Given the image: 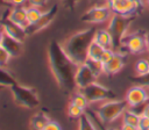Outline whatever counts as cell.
Wrapping results in <instances>:
<instances>
[{"mask_svg":"<svg viewBox=\"0 0 149 130\" xmlns=\"http://www.w3.org/2000/svg\"><path fill=\"white\" fill-rule=\"evenodd\" d=\"M93 41L105 49H113L114 50L113 38H112V36L107 29H97Z\"/></svg>","mask_w":149,"mask_h":130,"instance_id":"17","label":"cell"},{"mask_svg":"<svg viewBox=\"0 0 149 130\" xmlns=\"http://www.w3.org/2000/svg\"><path fill=\"white\" fill-rule=\"evenodd\" d=\"M71 103H73V104H76V106H78V107H80V108H83L84 110H86V108H87V106H88V101H87V99L85 98V95L79 91L78 93H74L73 95H72V98H71V101H70Z\"/></svg>","mask_w":149,"mask_h":130,"instance_id":"24","label":"cell"},{"mask_svg":"<svg viewBox=\"0 0 149 130\" xmlns=\"http://www.w3.org/2000/svg\"><path fill=\"white\" fill-rule=\"evenodd\" d=\"M10 58H12L10 55L0 45V67L7 66V64H8V62H9Z\"/></svg>","mask_w":149,"mask_h":130,"instance_id":"29","label":"cell"},{"mask_svg":"<svg viewBox=\"0 0 149 130\" xmlns=\"http://www.w3.org/2000/svg\"><path fill=\"white\" fill-rule=\"evenodd\" d=\"M126 62H127V53L123 52V51H116L115 50L113 57L106 64L102 65L104 74H106L108 77H112V75L119 73L125 67Z\"/></svg>","mask_w":149,"mask_h":130,"instance_id":"12","label":"cell"},{"mask_svg":"<svg viewBox=\"0 0 149 130\" xmlns=\"http://www.w3.org/2000/svg\"><path fill=\"white\" fill-rule=\"evenodd\" d=\"M6 1H8V2H10V0H6ZM10 3H12V2H10ZM12 5H13V3H12Z\"/></svg>","mask_w":149,"mask_h":130,"instance_id":"45","label":"cell"},{"mask_svg":"<svg viewBox=\"0 0 149 130\" xmlns=\"http://www.w3.org/2000/svg\"><path fill=\"white\" fill-rule=\"evenodd\" d=\"M104 130H116V129H113V128H107V129H104Z\"/></svg>","mask_w":149,"mask_h":130,"instance_id":"43","label":"cell"},{"mask_svg":"<svg viewBox=\"0 0 149 130\" xmlns=\"http://www.w3.org/2000/svg\"><path fill=\"white\" fill-rule=\"evenodd\" d=\"M97 75L95 73L91 70V67L84 63L81 65L78 66V70H77V73H76V85H77V88L78 89H81L86 86H88L90 84L94 82L97 80Z\"/></svg>","mask_w":149,"mask_h":130,"instance_id":"13","label":"cell"},{"mask_svg":"<svg viewBox=\"0 0 149 130\" xmlns=\"http://www.w3.org/2000/svg\"><path fill=\"white\" fill-rule=\"evenodd\" d=\"M85 63L91 67V70L95 73L97 77H99L100 74L104 73V72H102V64H101L100 62H98V60H92V59H87Z\"/></svg>","mask_w":149,"mask_h":130,"instance_id":"27","label":"cell"},{"mask_svg":"<svg viewBox=\"0 0 149 130\" xmlns=\"http://www.w3.org/2000/svg\"><path fill=\"white\" fill-rule=\"evenodd\" d=\"M16 82H17L16 79L14 78V75L10 72L6 71L3 67H0V86L10 87Z\"/></svg>","mask_w":149,"mask_h":130,"instance_id":"22","label":"cell"},{"mask_svg":"<svg viewBox=\"0 0 149 130\" xmlns=\"http://www.w3.org/2000/svg\"><path fill=\"white\" fill-rule=\"evenodd\" d=\"M107 5L113 14L128 17L136 16L143 8V2L141 0H108Z\"/></svg>","mask_w":149,"mask_h":130,"instance_id":"6","label":"cell"},{"mask_svg":"<svg viewBox=\"0 0 149 130\" xmlns=\"http://www.w3.org/2000/svg\"><path fill=\"white\" fill-rule=\"evenodd\" d=\"M128 108V103L125 100H107L101 103L97 109L95 114L102 124H109L116 118L122 116L123 111Z\"/></svg>","mask_w":149,"mask_h":130,"instance_id":"3","label":"cell"},{"mask_svg":"<svg viewBox=\"0 0 149 130\" xmlns=\"http://www.w3.org/2000/svg\"><path fill=\"white\" fill-rule=\"evenodd\" d=\"M43 130H62V127L59 125L58 122L50 120V121L48 122V124L43 128Z\"/></svg>","mask_w":149,"mask_h":130,"instance_id":"32","label":"cell"},{"mask_svg":"<svg viewBox=\"0 0 149 130\" xmlns=\"http://www.w3.org/2000/svg\"><path fill=\"white\" fill-rule=\"evenodd\" d=\"M6 15L10 21L23 27L24 29L29 24L28 19H27V8L23 6H13L12 8L7 9Z\"/></svg>","mask_w":149,"mask_h":130,"instance_id":"15","label":"cell"},{"mask_svg":"<svg viewBox=\"0 0 149 130\" xmlns=\"http://www.w3.org/2000/svg\"><path fill=\"white\" fill-rule=\"evenodd\" d=\"M142 114H144L146 116L149 117V103H147L144 107H143V110H142Z\"/></svg>","mask_w":149,"mask_h":130,"instance_id":"39","label":"cell"},{"mask_svg":"<svg viewBox=\"0 0 149 130\" xmlns=\"http://www.w3.org/2000/svg\"><path fill=\"white\" fill-rule=\"evenodd\" d=\"M1 46L10 55V57H19L23 50V42H20L5 32Z\"/></svg>","mask_w":149,"mask_h":130,"instance_id":"16","label":"cell"},{"mask_svg":"<svg viewBox=\"0 0 149 130\" xmlns=\"http://www.w3.org/2000/svg\"><path fill=\"white\" fill-rule=\"evenodd\" d=\"M146 5L148 6V8H149V0H146Z\"/></svg>","mask_w":149,"mask_h":130,"instance_id":"42","label":"cell"},{"mask_svg":"<svg viewBox=\"0 0 149 130\" xmlns=\"http://www.w3.org/2000/svg\"><path fill=\"white\" fill-rule=\"evenodd\" d=\"M12 7H13V5L10 2H8L6 0H0V9H2V8L8 9V8H12Z\"/></svg>","mask_w":149,"mask_h":130,"instance_id":"35","label":"cell"},{"mask_svg":"<svg viewBox=\"0 0 149 130\" xmlns=\"http://www.w3.org/2000/svg\"><path fill=\"white\" fill-rule=\"evenodd\" d=\"M140 115L139 113L132 110L130 108L126 109L122 114V124H128V125H132V127H136L137 128V124H139V120H140Z\"/></svg>","mask_w":149,"mask_h":130,"instance_id":"19","label":"cell"},{"mask_svg":"<svg viewBox=\"0 0 149 130\" xmlns=\"http://www.w3.org/2000/svg\"><path fill=\"white\" fill-rule=\"evenodd\" d=\"M48 0H28L30 6H35V7H42Z\"/></svg>","mask_w":149,"mask_h":130,"instance_id":"34","label":"cell"},{"mask_svg":"<svg viewBox=\"0 0 149 130\" xmlns=\"http://www.w3.org/2000/svg\"><path fill=\"white\" fill-rule=\"evenodd\" d=\"M147 35H142L140 32H128L121 44V49L123 48L127 52L132 55H140L147 50ZM121 51V50H120Z\"/></svg>","mask_w":149,"mask_h":130,"instance_id":"9","label":"cell"},{"mask_svg":"<svg viewBox=\"0 0 149 130\" xmlns=\"http://www.w3.org/2000/svg\"><path fill=\"white\" fill-rule=\"evenodd\" d=\"M112 10L108 7L107 3L104 5H93L91 8H88L81 16L80 20L85 23H91V24H98V23H104L108 21L112 16Z\"/></svg>","mask_w":149,"mask_h":130,"instance_id":"8","label":"cell"},{"mask_svg":"<svg viewBox=\"0 0 149 130\" xmlns=\"http://www.w3.org/2000/svg\"><path fill=\"white\" fill-rule=\"evenodd\" d=\"M6 13H7V10H6ZM6 13H5V17L1 19V23H0V24L2 26L5 32H6L7 35H9L10 37H13V38L20 41V42H24V39H26L27 36H28L27 32H26V29H24L23 27L19 26V24L14 23L13 21H10V20L6 16Z\"/></svg>","mask_w":149,"mask_h":130,"instance_id":"14","label":"cell"},{"mask_svg":"<svg viewBox=\"0 0 149 130\" xmlns=\"http://www.w3.org/2000/svg\"><path fill=\"white\" fill-rule=\"evenodd\" d=\"M146 38H147V51L149 52V35H147Z\"/></svg>","mask_w":149,"mask_h":130,"instance_id":"41","label":"cell"},{"mask_svg":"<svg viewBox=\"0 0 149 130\" xmlns=\"http://www.w3.org/2000/svg\"><path fill=\"white\" fill-rule=\"evenodd\" d=\"M26 1H28V0H10V2L13 3V6H22Z\"/></svg>","mask_w":149,"mask_h":130,"instance_id":"37","label":"cell"},{"mask_svg":"<svg viewBox=\"0 0 149 130\" xmlns=\"http://www.w3.org/2000/svg\"><path fill=\"white\" fill-rule=\"evenodd\" d=\"M95 28H87L71 35L63 44L62 48L65 53L79 66L87 60V52L91 43L94 39Z\"/></svg>","mask_w":149,"mask_h":130,"instance_id":"2","label":"cell"},{"mask_svg":"<svg viewBox=\"0 0 149 130\" xmlns=\"http://www.w3.org/2000/svg\"><path fill=\"white\" fill-rule=\"evenodd\" d=\"M137 129H139V130H149V117L146 116V115L142 114V113H141V115H140Z\"/></svg>","mask_w":149,"mask_h":130,"instance_id":"30","label":"cell"},{"mask_svg":"<svg viewBox=\"0 0 149 130\" xmlns=\"http://www.w3.org/2000/svg\"><path fill=\"white\" fill-rule=\"evenodd\" d=\"M3 36H5V30H3V28H2V26L0 24V45H1V43H2V39H3Z\"/></svg>","mask_w":149,"mask_h":130,"instance_id":"40","label":"cell"},{"mask_svg":"<svg viewBox=\"0 0 149 130\" xmlns=\"http://www.w3.org/2000/svg\"><path fill=\"white\" fill-rule=\"evenodd\" d=\"M9 88L13 94V99L17 106H21V107H24L28 109H33L40 104L38 94L35 88L22 86L19 82L14 84Z\"/></svg>","mask_w":149,"mask_h":130,"instance_id":"5","label":"cell"},{"mask_svg":"<svg viewBox=\"0 0 149 130\" xmlns=\"http://www.w3.org/2000/svg\"><path fill=\"white\" fill-rule=\"evenodd\" d=\"M134 71L136 75H144L149 73V59L141 58L134 65Z\"/></svg>","mask_w":149,"mask_h":130,"instance_id":"23","label":"cell"},{"mask_svg":"<svg viewBox=\"0 0 149 130\" xmlns=\"http://www.w3.org/2000/svg\"><path fill=\"white\" fill-rule=\"evenodd\" d=\"M49 121H50V118L45 113L38 111L34 116H31V118L29 121V128H30V130H43V128L48 124Z\"/></svg>","mask_w":149,"mask_h":130,"instance_id":"18","label":"cell"},{"mask_svg":"<svg viewBox=\"0 0 149 130\" xmlns=\"http://www.w3.org/2000/svg\"><path fill=\"white\" fill-rule=\"evenodd\" d=\"M126 101L130 109L144 106V103L149 101V88L141 85L132 86L126 93Z\"/></svg>","mask_w":149,"mask_h":130,"instance_id":"10","label":"cell"},{"mask_svg":"<svg viewBox=\"0 0 149 130\" xmlns=\"http://www.w3.org/2000/svg\"><path fill=\"white\" fill-rule=\"evenodd\" d=\"M80 0H63V3H64V7L65 8H68L70 12H72L76 8V6H77V3Z\"/></svg>","mask_w":149,"mask_h":130,"instance_id":"33","label":"cell"},{"mask_svg":"<svg viewBox=\"0 0 149 130\" xmlns=\"http://www.w3.org/2000/svg\"><path fill=\"white\" fill-rule=\"evenodd\" d=\"M79 91L85 95V98L87 99V101L90 103L102 102V101L115 99V93L112 89L102 86L101 84H99L97 81L90 84L88 86H86Z\"/></svg>","mask_w":149,"mask_h":130,"instance_id":"7","label":"cell"},{"mask_svg":"<svg viewBox=\"0 0 149 130\" xmlns=\"http://www.w3.org/2000/svg\"><path fill=\"white\" fill-rule=\"evenodd\" d=\"M120 130H139L136 127H132V125H128V124H122Z\"/></svg>","mask_w":149,"mask_h":130,"instance_id":"36","label":"cell"},{"mask_svg":"<svg viewBox=\"0 0 149 130\" xmlns=\"http://www.w3.org/2000/svg\"><path fill=\"white\" fill-rule=\"evenodd\" d=\"M78 130H98V129H97L92 117L87 113H84L78 118Z\"/></svg>","mask_w":149,"mask_h":130,"instance_id":"20","label":"cell"},{"mask_svg":"<svg viewBox=\"0 0 149 130\" xmlns=\"http://www.w3.org/2000/svg\"><path fill=\"white\" fill-rule=\"evenodd\" d=\"M129 79L135 85H141V86H144V87L149 88V73H147L144 75H135V77H132Z\"/></svg>","mask_w":149,"mask_h":130,"instance_id":"28","label":"cell"},{"mask_svg":"<svg viewBox=\"0 0 149 130\" xmlns=\"http://www.w3.org/2000/svg\"><path fill=\"white\" fill-rule=\"evenodd\" d=\"M132 21H133V17L122 16L119 14H112L111 19L108 20L107 30L109 31V34L113 38L114 50H116V51L121 50L122 41H123L125 36L128 34V29L130 27Z\"/></svg>","mask_w":149,"mask_h":130,"instance_id":"4","label":"cell"},{"mask_svg":"<svg viewBox=\"0 0 149 130\" xmlns=\"http://www.w3.org/2000/svg\"><path fill=\"white\" fill-rule=\"evenodd\" d=\"M114 52H115V50H113V49H105V51L102 52V55H101V58H100V63L104 65V64H106L112 57H113V55H114Z\"/></svg>","mask_w":149,"mask_h":130,"instance_id":"31","label":"cell"},{"mask_svg":"<svg viewBox=\"0 0 149 130\" xmlns=\"http://www.w3.org/2000/svg\"><path fill=\"white\" fill-rule=\"evenodd\" d=\"M48 59L50 70L58 87L66 95H71L77 88L76 85V73L78 65L65 53L56 39H52L48 48Z\"/></svg>","mask_w":149,"mask_h":130,"instance_id":"1","label":"cell"},{"mask_svg":"<svg viewBox=\"0 0 149 130\" xmlns=\"http://www.w3.org/2000/svg\"><path fill=\"white\" fill-rule=\"evenodd\" d=\"M2 88H3V86H0V92L2 91Z\"/></svg>","mask_w":149,"mask_h":130,"instance_id":"44","label":"cell"},{"mask_svg":"<svg viewBox=\"0 0 149 130\" xmlns=\"http://www.w3.org/2000/svg\"><path fill=\"white\" fill-rule=\"evenodd\" d=\"M27 8V19L29 24L34 23L36 20H38V17L43 14L40 10V7H35V6H30V7H26Z\"/></svg>","mask_w":149,"mask_h":130,"instance_id":"25","label":"cell"},{"mask_svg":"<svg viewBox=\"0 0 149 130\" xmlns=\"http://www.w3.org/2000/svg\"><path fill=\"white\" fill-rule=\"evenodd\" d=\"M57 12H58V5L55 3V5L51 6L50 9H48L47 12H44V13L38 17V20H36L34 23H30V24H28V26L26 27V32H27V35H28V36H31V35H34V34L41 31V30L44 29L45 27H48V26L52 22V20L55 19Z\"/></svg>","mask_w":149,"mask_h":130,"instance_id":"11","label":"cell"},{"mask_svg":"<svg viewBox=\"0 0 149 130\" xmlns=\"http://www.w3.org/2000/svg\"><path fill=\"white\" fill-rule=\"evenodd\" d=\"M84 113H85V110L83 108H80V107H78V106H76V104H73L71 102L69 103V106H68V115H69L70 118H72V120L79 118Z\"/></svg>","mask_w":149,"mask_h":130,"instance_id":"26","label":"cell"},{"mask_svg":"<svg viewBox=\"0 0 149 130\" xmlns=\"http://www.w3.org/2000/svg\"><path fill=\"white\" fill-rule=\"evenodd\" d=\"M0 23H1V19H0Z\"/></svg>","mask_w":149,"mask_h":130,"instance_id":"46","label":"cell"},{"mask_svg":"<svg viewBox=\"0 0 149 130\" xmlns=\"http://www.w3.org/2000/svg\"><path fill=\"white\" fill-rule=\"evenodd\" d=\"M108 0H91V2L93 5H104V3H107Z\"/></svg>","mask_w":149,"mask_h":130,"instance_id":"38","label":"cell"},{"mask_svg":"<svg viewBox=\"0 0 149 130\" xmlns=\"http://www.w3.org/2000/svg\"><path fill=\"white\" fill-rule=\"evenodd\" d=\"M105 51V48H102L101 45H99L98 43H95L94 41L91 43L90 48H88V52H87V59H92V60H98L100 62L101 55Z\"/></svg>","mask_w":149,"mask_h":130,"instance_id":"21","label":"cell"}]
</instances>
